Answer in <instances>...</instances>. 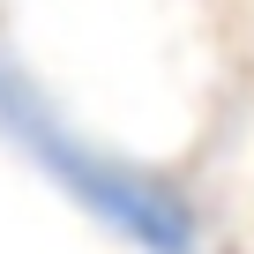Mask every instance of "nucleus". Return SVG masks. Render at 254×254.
<instances>
[{"mask_svg": "<svg viewBox=\"0 0 254 254\" xmlns=\"http://www.w3.org/2000/svg\"><path fill=\"white\" fill-rule=\"evenodd\" d=\"M0 135H8L38 172H53L90 217H105L112 232H127L135 247H150V254H187L194 247V209L157 172H135V165L90 150L75 127L30 90V75L8 60V45H0Z\"/></svg>", "mask_w": 254, "mask_h": 254, "instance_id": "obj_1", "label": "nucleus"}]
</instances>
